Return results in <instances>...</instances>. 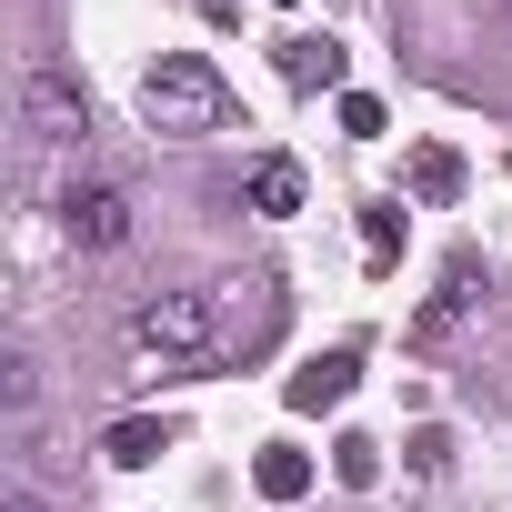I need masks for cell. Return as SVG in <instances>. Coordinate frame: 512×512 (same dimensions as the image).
I'll list each match as a JSON object with an SVG mask.
<instances>
[{
	"label": "cell",
	"instance_id": "cell-1",
	"mask_svg": "<svg viewBox=\"0 0 512 512\" xmlns=\"http://www.w3.org/2000/svg\"><path fill=\"white\" fill-rule=\"evenodd\" d=\"M141 121H151L161 141H201V131L231 121V81H221L201 51H161V61L141 71Z\"/></svg>",
	"mask_w": 512,
	"mask_h": 512
},
{
	"label": "cell",
	"instance_id": "cell-2",
	"mask_svg": "<svg viewBox=\"0 0 512 512\" xmlns=\"http://www.w3.org/2000/svg\"><path fill=\"white\" fill-rule=\"evenodd\" d=\"M151 352H221V302L211 292H161V302H141V322H131Z\"/></svg>",
	"mask_w": 512,
	"mask_h": 512
},
{
	"label": "cell",
	"instance_id": "cell-3",
	"mask_svg": "<svg viewBox=\"0 0 512 512\" xmlns=\"http://www.w3.org/2000/svg\"><path fill=\"white\" fill-rule=\"evenodd\" d=\"M21 121H31L41 141H81V131H91V91H81L71 71L31 61V71H21Z\"/></svg>",
	"mask_w": 512,
	"mask_h": 512
},
{
	"label": "cell",
	"instance_id": "cell-4",
	"mask_svg": "<svg viewBox=\"0 0 512 512\" xmlns=\"http://www.w3.org/2000/svg\"><path fill=\"white\" fill-rule=\"evenodd\" d=\"M61 221H71V241H81V251H111V241H131V191L81 181V191L61 201Z\"/></svg>",
	"mask_w": 512,
	"mask_h": 512
},
{
	"label": "cell",
	"instance_id": "cell-5",
	"mask_svg": "<svg viewBox=\"0 0 512 512\" xmlns=\"http://www.w3.org/2000/svg\"><path fill=\"white\" fill-rule=\"evenodd\" d=\"M282 81H302V91H342V41H282Z\"/></svg>",
	"mask_w": 512,
	"mask_h": 512
},
{
	"label": "cell",
	"instance_id": "cell-6",
	"mask_svg": "<svg viewBox=\"0 0 512 512\" xmlns=\"http://www.w3.org/2000/svg\"><path fill=\"white\" fill-rule=\"evenodd\" d=\"M352 372H362L352 352H322V362H302V382H292V402H302V412H322V402H342V392H352Z\"/></svg>",
	"mask_w": 512,
	"mask_h": 512
},
{
	"label": "cell",
	"instance_id": "cell-7",
	"mask_svg": "<svg viewBox=\"0 0 512 512\" xmlns=\"http://www.w3.org/2000/svg\"><path fill=\"white\" fill-rule=\"evenodd\" d=\"M251 211H302V161H251Z\"/></svg>",
	"mask_w": 512,
	"mask_h": 512
},
{
	"label": "cell",
	"instance_id": "cell-8",
	"mask_svg": "<svg viewBox=\"0 0 512 512\" xmlns=\"http://www.w3.org/2000/svg\"><path fill=\"white\" fill-rule=\"evenodd\" d=\"M412 191H422V201H452V191H462V161H452V151H412Z\"/></svg>",
	"mask_w": 512,
	"mask_h": 512
},
{
	"label": "cell",
	"instance_id": "cell-9",
	"mask_svg": "<svg viewBox=\"0 0 512 512\" xmlns=\"http://www.w3.org/2000/svg\"><path fill=\"white\" fill-rule=\"evenodd\" d=\"M302 482H312V462H302L292 442H272V452H262V492H272V502H292Z\"/></svg>",
	"mask_w": 512,
	"mask_h": 512
},
{
	"label": "cell",
	"instance_id": "cell-10",
	"mask_svg": "<svg viewBox=\"0 0 512 512\" xmlns=\"http://www.w3.org/2000/svg\"><path fill=\"white\" fill-rule=\"evenodd\" d=\"M161 442H171V432H161V422H121V432H111V462H151V452H161Z\"/></svg>",
	"mask_w": 512,
	"mask_h": 512
},
{
	"label": "cell",
	"instance_id": "cell-11",
	"mask_svg": "<svg viewBox=\"0 0 512 512\" xmlns=\"http://www.w3.org/2000/svg\"><path fill=\"white\" fill-rule=\"evenodd\" d=\"M362 251H372V262H392V251H402V221H392V211H362Z\"/></svg>",
	"mask_w": 512,
	"mask_h": 512
},
{
	"label": "cell",
	"instance_id": "cell-12",
	"mask_svg": "<svg viewBox=\"0 0 512 512\" xmlns=\"http://www.w3.org/2000/svg\"><path fill=\"white\" fill-rule=\"evenodd\" d=\"M11 512H41V502H31V492H11Z\"/></svg>",
	"mask_w": 512,
	"mask_h": 512
},
{
	"label": "cell",
	"instance_id": "cell-13",
	"mask_svg": "<svg viewBox=\"0 0 512 512\" xmlns=\"http://www.w3.org/2000/svg\"><path fill=\"white\" fill-rule=\"evenodd\" d=\"M282 11H292V0H282Z\"/></svg>",
	"mask_w": 512,
	"mask_h": 512
}]
</instances>
